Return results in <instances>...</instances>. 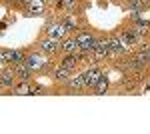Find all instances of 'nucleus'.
Instances as JSON below:
<instances>
[{"instance_id":"1","label":"nucleus","mask_w":150,"mask_h":134,"mask_svg":"<svg viewBox=\"0 0 150 134\" xmlns=\"http://www.w3.org/2000/svg\"><path fill=\"white\" fill-rule=\"evenodd\" d=\"M26 66L30 68L32 72H44L48 66V60H46V54H42L40 50L38 52H32V54H28L26 56Z\"/></svg>"},{"instance_id":"2","label":"nucleus","mask_w":150,"mask_h":134,"mask_svg":"<svg viewBox=\"0 0 150 134\" xmlns=\"http://www.w3.org/2000/svg\"><path fill=\"white\" fill-rule=\"evenodd\" d=\"M44 32H46V36L54 38V40H62L68 34V30H66V26L60 22V20H50L46 24V28H44Z\"/></svg>"},{"instance_id":"3","label":"nucleus","mask_w":150,"mask_h":134,"mask_svg":"<svg viewBox=\"0 0 150 134\" xmlns=\"http://www.w3.org/2000/svg\"><path fill=\"white\" fill-rule=\"evenodd\" d=\"M38 50H40L42 54H46V56L56 54V52H60V40H54V38H50V36H44V38L38 40Z\"/></svg>"},{"instance_id":"4","label":"nucleus","mask_w":150,"mask_h":134,"mask_svg":"<svg viewBox=\"0 0 150 134\" xmlns=\"http://www.w3.org/2000/svg\"><path fill=\"white\" fill-rule=\"evenodd\" d=\"M92 58L96 60V62H100V60H104V58H108V56H112L110 54V48H108V38H102V40H98L96 38V42H94L92 46Z\"/></svg>"},{"instance_id":"5","label":"nucleus","mask_w":150,"mask_h":134,"mask_svg":"<svg viewBox=\"0 0 150 134\" xmlns=\"http://www.w3.org/2000/svg\"><path fill=\"white\" fill-rule=\"evenodd\" d=\"M76 40H78V50L90 54V52H92L94 42H96V36H94L92 32H88V30H82V32L76 36Z\"/></svg>"},{"instance_id":"6","label":"nucleus","mask_w":150,"mask_h":134,"mask_svg":"<svg viewBox=\"0 0 150 134\" xmlns=\"http://www.w3.org/2000/svg\"><path fill=\"white\" fill-rule=\"evenodd\" d=\"M82 76H84V82H86V88H92L94 84L100 80V76H102V72H100V68L98 66H88L84 72H82Z\"/></svg>"},{"instance_id":"7","label":"nucleus","mask_w":150,"mask_h":134,"mask_svg":"<svg viewBox=\"0 0 150 134\" xmlns=\"http://www.w3.org/2000/svg\"><path fill=\"white\" fill-rule=\"evenodd\" d=\"M16 82V74L12 68H2L0 70V88H12Z\"/></svg>"},{"instance_id":"8","label":"nucleus","mask_w":150,"mask_h":134,"mask_svg":"<svg viewBox=\"0 0 150 134\" xmlns=\"http://www.w3.org/2000/svg\"><path fill=\"white\" fill-rule=\"evenodd\" d=\"M12 70L16 74V78L22 80V82H30V76H32V70L26 66V62H18V64H12Z\"/></svg>"},{"instance_id":"9","label":"nucleus","mask_w":150,"mask_h":134,"mask_svg":"<svg viewBox=\"0 0 150 134\" xmlns=\"http://www.w3.org/2000/svg\"><path fill=\"white\" fill-rule=\"evenodd\" d=\"M108 48H110V54H112V56H116V54H124V52H128V50H126V46L120 42V38H118L116 34L108 38Z\"/></svg>"},{"instance_id":"10","label":"nucleus","mask_w":150,"mask_h":134,"mask_svg":"<svg viewBox=\"0 0 150 134\" xmlns=\"http://www.w3.org/2000/svg\"><path fill=\"white\" fill-rule=\"evenodd\" d=\"M46 6H48V4L44 2V0H32V2L26 6V10H28L30 16H40V14H44Z\"/></svg>"},{"instance_id":"11","label":"nucleus","mask_w":150,"mask_h":134,"mask_svg":"<svg viewBox=\"0 0 150 134\" xmlns=\"http://www.w3.org/2000/svg\"><path fill=\"white\" fill-rule=\"evenodd\" d=\"M56 8L68 12V14H74V12H78L80 4H78V0H56Z\"/></svg>"},{"instance_id":"12","label":"nucleus","mask_w":150,"mask_h":134,"mask_svg":"<svg viewBox=\"0 0 150 134\" xmlns=\"http://www.w3.org/2000/svg\"><path fill=\"white\" fill-rule=\"evenodd\" d=\"M66 88L68 90H84L86 88V82H84V76L82 74H78V76H70L68 80H66Z\"/></svg>"},{"instance_id":"13","label":"nucleus","mask_w":150,"mask_h":134,"mask_svg":"<svg viewBox=\"0 0 150 134\" xmlns=\"http://www.w3.org/2000/svg\"><path fill=\"white\" fill-rule=\"evenodd\" d=\"M60 50H62L64 54H76V52H78V40H76V36H74V38H66V40L60 44Z\"/></svg>"},{"instance_id":"14","label":"nucleus","mask_w":150,"mask_h":134,"mask_svg":"<svg viewBox=\"0 0 150 134\" xmlns=\"http://www.w3.org/2000/svg\"><path fill=\"white\" fill-rule=\"evenodd\" d=\"M24 60H26L24 52H20V50H6V62L18 64V62H24Z\"/></svg>"},{"instance_id":"15","label":"nucleus","mask_w":150,"mask_h":134,"mask_svg":"<svg viewBox=\"0 0 150 134\" xmlns=\"http://www.w3.org/2000/svg\"><path fill=\"white\" fill-rule=\"evenodd\" d=\"M78 56L76 54H64V58L60 60V66H64V68H70V70H74V68L78 66Z\"/></svg>"},{"instance_id":"16","label":"nucleus","mask_w":150,"mask_h":134,"mask_svg":"<svg viewBox=\"0 0 150 134\" xmlns=\"http://www.w3.org/2000/svg\"><path fill=\"white\" fill-rule=\"evenodd\" d=\"M52 76H54V80L62 82V80H68L70 76H72V70H70V68H64V66H60V64H58V68L54 70V74H52Z\"/></svg>"},{"instance_id":"17","label":"nucleus","mask_w":150,"mask_h":134,"mask_svg":"<svg viewBox=\"0 0 150 134\" xmlns=\"http://www.w3.org/2000/svg\"><path fill=\"white\" fill-rule=\"evenodd\" d=\"M124 2H126L128 8H130V10H134V12H140V10H144L146 6H150L148 0H124Z\"/></svg>"},{"instance_id":"18","label":"nucleus","mask_w":150,"mask_h":134,"mask_svg":"<svg viewBox=\"0 0 150 134\" xmlns=\"http://www.w3.org/2000/svg\"><path fill=\"white\" fill-rule=\"evenodd\" d=\"M92 90L96 94H104V92L108 90V78H106V76H100V80L92 86Z\"/></svg>"},{"instance_id":"19","label":"nucleus","mask_w":150,"mask_h":134,"mask_svg":"<svg viewBox=\"0 0 150 134\" xmlns=\"http://www.w3.org/2000/svg\"><path fill=\"white\" fill-rule=\"evenodd\" d=\"M60 22L66 26V30H76V22H74V18L70 16V14H66V16H60Z\"/></svg>"},{"instance_id":"20","label":"nucleus","mask_w":150,"mask_h":134,"mask_svg":"<svg viewBox=\"0 0 150 134\" xmlns=\"http://www.w3.org/2000/svg\"><path fill=\"white\" fill-rule=\"evenodd\" d=\"M30 2H32V0H16V4H18L20 8H26V6H28Z\"/></svg>"},{"instance_id":"21","label":"nucleus","mask_w":150,"mask_h":134,"mask_svg":"<svg viewBox=\"0 0 150 134\" xmlns=\"http://www.w3.org/2000/svg\"><path fill=\"white\" fill-rule=\"evenodd\" d=\"M0 64H6V50H0Z\"/></svg>"},{"instance_id":"22","label":"nucleus","mask_w":150,"mask_h":134,"mask_svg":"<svg viewBox=\"0 0 150 134\" xmlns=\"http://www.w3.org/2000/svg\"><path fill=\"white\" fill-rule=\"evenodd\" d=\"M44 2H46V4H54L56 0H44Z\"/></svg>"},{"instance_id":"23","label":"nucleus","mask_w":150,"mask_h":134,"mask_svg":"<svg viewBox=\"0 0 150 134\" xmlns=\"http://www.w3.org/2000/svg\"><path fill=\"white\" fill-rule=\"evenodd\" d=\"M2 2H6V4H10V2H12V0H2Z\"/></svg>"},{"instance_id":"24","label":"nucleus","mask_w":150,"mask_h":134,"mask_svg":"<svg viewBox=\"0 0 150 134\" xmlns=\"http://www.w3.org/2000/svg\"><path fill=\"white\" fill-rule=\"evenodd\" d=\"M148 64H150V60H148Z\"/></svg>"},{"instance_id":"25","label":"nucleus","mask_w":150,"mask_h":134,"mask_svg":"<svg viewBox=\"0 0 150 134\" xmlns=\"http://www.w3.org/2000/svg\"><path fill=\"white\" fill-rule=\"evenodd\" d=\"M148 2H150V0H148Z\"/></svg>"}]
</instances>
